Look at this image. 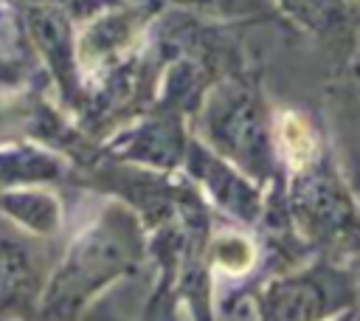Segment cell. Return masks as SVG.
I'll list each match as a JSON object with an SVG mask.
<instances>
[{
    "instance_id": "obj_1",
    "label": "cell",
    "mask_w": 360,
    "mask_h": 321,
    "mask_svg": "<svg viewBox=\"0 0 360 321\" xmlns=\"http://www.w3.org/2000/svg\"><path fill=\"white\" fill-rule=\"evenodd\" d=\"M14 279H17V270H14L11 259H3L0 256V301L8 298V293L14 290V284H17Z\"/></svg>"
}]
</instances>
